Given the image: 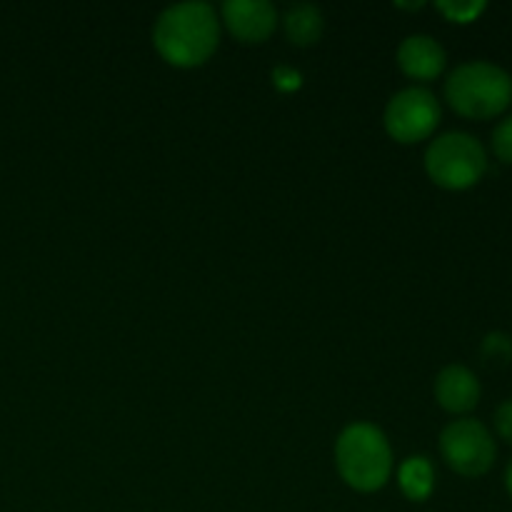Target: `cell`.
<instances>
[{
  "label": "cell",
  "instance_id": "cell-3",
  "mask_svg": "<svg viewBox=\"0 0 512 512\" xmlns=\"http://www.w3.org/2000/svg\"><path fill=\"white\" fill-rule=\"evenodd\" d=\"M445 98L465 118H495L512 103V78L500 65L470 60L448 75Z\"/></svg>",
  "mask_w": 512,
  "mask_h": 512
},
{
  "label": "cell",
  "instance_id": "cell-7",
  "mask_svg": "<svg viewBox=\"0 0 512 512\" xmlns=\"http://www.w3.org/2000/svg\"><path fill=\"white\" fill-rule=\"evenodd\" d=\"M220 13L240 43H265L278 25V10L268 0H225Z\"/></svg>",
  "mask_w": 512,
  "mask_h": 512
},
{
  "label": "cell",
  "instance_id": "cell-1",
  "mask_svg": "<svg viewBox=\"0 0 512 512\" xmlns=\"http://www.w3.org/2000/svg\"><path fill=\"white\" fill-rule=\"evenodd\" d=\"M220 20L208 3L190 0L165 8L153 28V45L165 63L198 68L218 50Z\"/></svg>",
  "mask_w": 512,
  "mask_h": 512
},
{
  "label": "cell",
  "instance_id": "cell-5",
  "mask_svg": "<svg viewBox=\"0 0 512 512\" xmlns=\"http://www.w3.org/2000/svg\"><path fill=\"white\" fill-rule=\"evenodd\" d=\"M440 453L455 473L465 478H478L493 468L498 448H495L493 435L480 420L463 418L453 420L440 433Z\"/></svg>",
  "mask_w": 512,
  "mask_h": 512
},
{
  "label": "cell",
  "instance_id": "cell-13",
  "mask_svg": "<svg viewBox=\"0 0 512 512\" xmlns=\"http://www.w3.org/2000/svg\"><path fill=\"white\" fill-rule=\"evenodd\" d=\"M438 10L455 23H470L483 13L485 3H438Z\"/></svg>",
  "mask_w": 512,
  "mask_h": 512
},
{
  "label": "cell",
  "instance_id": "cell-16",
  "mask_svg": "<svg viewBox=\"0 0 512 512\" xmlns=\"http://www.w3.org/2000/svg\"><path fill=\"white\" fill-rule=\"evenodd\" d=\"M273 83L278 85L280 90H295L300 85V75L295 73V70L278 68V70H273Z\"/></svg>",
  "mask_w": 512,
  "mask_h": 512
},
{
  "label": "cell",
  "instance_id": "cell-17",
  "mask_svg": "<svg viewBox=\"0 0 512 512\" xmlns=\"http://www.w3.org/2000/svg\"><path fill=\"white\" fill-rule=\"evenodd\" d=\"M505 485H508V493L512 495V463L508 465V473H505Z\"/></svg>",
  "mask_w": 512,
  "mask_h": 512
},
{
  "label": "cell",
  "instance_id": "cell-11",
  "mask_svg": "<svg viewBox=\"0 0 512 512\" xmlns=\"http://www.w3.org/2000/svg\"><path fill=\"white\" fill-rule=\"evenodd\" d=\"M398 483L405 498L425 500L435 488V468L423 455H413L398 468Z\"/></svg>",
  "mask_w": 512,
  "mask_h": 512
},
{
  "label": "cell",
  "instance_id": "cell-12",
  "mask_svg": "<svg viewBox=\"0 0 512 512\" xmlns=\"http://www.w3.org/2000/svg\"><path fill=\"white\" fill-rule=\"evenodd\" d=\"M483 355L490 363H508L512 358V340L505 333H490L483 340Z\"/></svg>",
  "mask_w": 512,
  "mask_h": 512
},
{
  "label": "cell",
  "instance_id": "cell-14",
  "mask_svg": "<svg viewBox=\"0 0 512 512\" xmlns=\"http://www.w3.org/2000/svg\"><path fill=\"white\" fill-rule=\"evenodd\" d=\"M493 148L498 153L500 160L512 163V115L505 120H500V125L493 133Z\"/></svg>",
  "mask_w": 512,
  "mask_h": 512
},
{
  "label": "cell",
  "instance_id": "cell-10",
  "mask_svg": "<svg viewBox=\"0 0 512 512\" xmlns=\"http://www.w3.org/2000/svg\"><path fill=\"white\" fill-rule=\"evenodd\" d=\"M283 28L290 43L298 45V48H308V45H315L323 38L325 20L318 5L295 3L285 10Z\"/></svg>",
  "mask_w": 512,
  "mask_h": 512
},
{
  "label": "cell",
  "instance_id": "cell-15",
  "mask_svg": "<svg viewBox=\"0 0 512 512\" xmlns=\"http://www.w3.org/2000/svg\"><path fill=\"white\" fill-rule=\"evenodd\" d=\"M495 428H498L500 438L512 445V398L495 410Z\"/></svg>",
  "mask_w": 512,
  "mask_h": 512
},
{
  "label": "cell",
  "instance_id": "cell-6",
  "mask_svg": "<svg viewBox=\"0 0 512 512\" xmlns=\"http://www.w3.org/2000/svg\"><path fill=\"white\" fill-rule=\"evenodd\" d=\"M385 130L398 143H418L433 135L440 123V103L430 90L405 88L385 105Z\"/></svg>",
  "mask_w": 512,
  "mask_h": 512
},
{
  "label": "cell",
  "instance_id": "cell-2",
  "mask_svg": "<svg viewBox=\"0 0 512 512\" xmlns=\"http://www.w3.org/2000/svg\"><path fill=\"white\" fill-rule=\"evenodd\" d=\"M335 468L358 493L385 488L393 475V450L383 430L370 423L348 425L335 440Z\"/></svg>",
  "mask_w": 512,
  "mask_h": 512
},
{
  "label": "cell",
  "instance_id": "cell-4",
  "mask_svg": "<svg viewBox=\"0 0 512 512\" xmlns=\"http://www.w3.org/2000/svg\"><path fill=\"white\" fill-rule=\"evenodd\" d=\"M488 168L485 148L470 133H445L425 150L430 180L445 190H465L478 183Z\"/></svg>",
  "mask_w": 512,
  "mask_h": 512
},
{
  "label": "cell",
  "instance_id": "cell-8",
  "mask_svg": "<svg viewBox=\"0 0 512 512\" xmlns=\"http://www.w3.org/2000/svg\"><path fill=\"white\" fill-rule=\"evenodd\" d=\"M445 48L423 33L408 35L398 45V65L408 78L433 80L445 70Z\"/></svg>",
  "mask_w": 512,
  "mask_h": 512
},
{
  "label": "cell",
  "instance_id": "cell-9",
  "mask_svg": "<svg viewBox=\"0 0 512 512\" xmlns=\"http://www.w3.org/2000/svg\"><path fill=\"white\" fill-rule=\"evenodd\" d=\"M435 400L448 413H468L480 400V380L465 365H448L435 378Z\"/></svg>",
  "mask_w": 512,
  "mask_h": 512
}]
</instances>
